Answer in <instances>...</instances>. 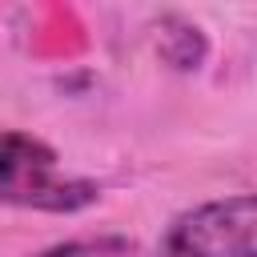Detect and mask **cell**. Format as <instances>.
I'll use <instances>...</instances> for the list:
<instances>
[{
	"label": "cell",
	"instance_id": "obj_1",
	"mask_svg": "<svg viewBox=\"0 0 257 257\" xmlns=\"http://www.w3.org/2000/svg\"><path fill=\"white\" fill-rule=\"evenodd\" d=\"M100 197L84 177H64L60 157L40 137L0 128V209H40V213H80Z\"/></svg>",
	"mask_w": 257,
	"mask_h": 257
},
{
	"label": "cell",
	"instance_id": "obj_2",
	"mask_svg": "<svg viewBox=\"0 0 257 257\" xmlns=\"http://www.w3.org/2000/svg\"><path fill=\"white\" fill-rule=\"evenodd\" d=\"M157 257H257V193L205 201L173 217Z\"/></svg>",
	"mask_w": 257,
	"mask_h": 257
},
{
	"label": "cell",
	"instance_id": "obj_3",
	"mask_svg": "<svg viewBox=\"0 0 257 257\" xmlns=\"http://www.w3.org/2000/svg\"><path fill=\"white\" fill-rule=\"evenodd\" d=\"M36 257H133V245L124 237H76V241H60Z\"/></svg>",
	"mask_w": 257,
	"mask_h": 257
}]
</instances>
